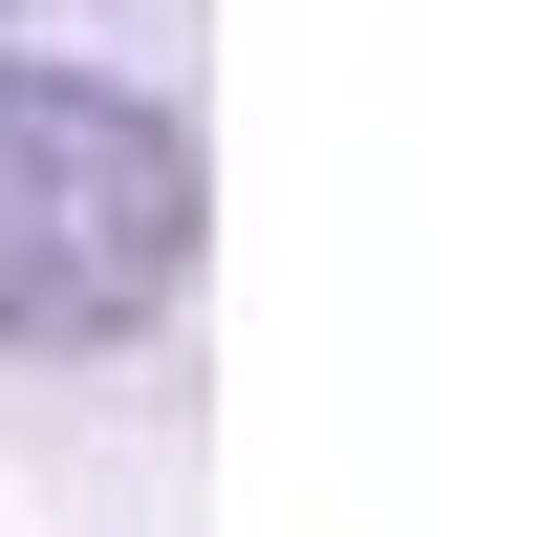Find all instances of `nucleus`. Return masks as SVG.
<instances>
[{"instance_id": "f257e3e1", "label": "nucleus", "mask_w": 559, "mask_h": 537, "mask_svg": "<svg viewBox=\"0 0 559 537\" xmlns=\"http://www.w3.org/2000/svg\"><path fill=\"white\" fill-rule=\"evenodd\" d=\"M194 259V151L86 65H0V344H108Z\"/></svg>"}]
</instances>
